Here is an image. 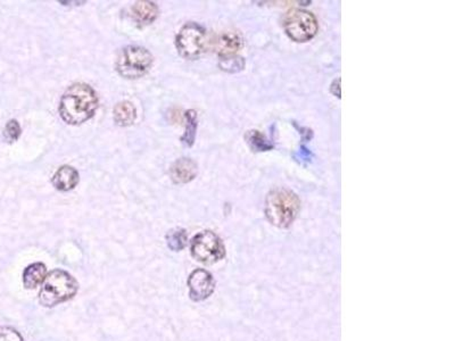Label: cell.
<instances>
[{
    "label": "cell",
    "instance_id": "cell-19",
    "mask_svg": "<svg viewBox=\"0 0 455 341\" xmlns=\"http://www.w3.org/2000/svg\"><path fill=\"white\" fill-rule=\"evenodd\" d=\"M20 135H21V126L18 124V121H9L4 130V139L9 144H12L14 141L18 140Z\"/></svg>",
    "mask_w": 455,
    "mask_h": 341
},
{
    "label": "cell",
    "instance_id": "cell-12",
    "mask_svg": "<svg viewBox=\"0 0 455 341\" xmlns=\"http://www.w3.org/2000/svg\"><path fill=\"white\" fill-rule=\"evenodd\" d=\"M133 15L139 25H151L158 16V7L151 1H137L133 6Z\"/></svg>",
    "mask_w": 455,
    "mask_h": 341
},
{
    "label": "cell",
    "instance_id": "cell-5",
    "mask_svg": "<svg viewBox=\"0 0 455 341\" xmlns=\"http://www.w3.org/2000/svg\"><path fill=\"white\" fill-rule=\"evenodd\" d=\"M284 27L287 36L295 42L310 41L319 30L315 16L304 9H292L287 13Z\"/></svg>",
    "mask_w": 455,
    "mask_h": 341
},
{
    "label": "cell",
    "instance_id": "cell-9",
    "mask_svg": "<svg viewBox=\"0 0 455 341\" xmlns=\"http://www.w3.org/2000/svg\"><path fill=\"white\" fill-rule=\"evenodd\" d=\"M243 46L244 41L237 31H224L213 41V48L220 57L235 55Z\"/></svg>",
    "mask_w": 455,
    "mask_h": 341
},
{
    "label": "cell",
    "instance_id": "cell-21",
    "mask_svg": "<svg viewBox=\"0 0 455 341\" xmlns=\"http://www.w3.org/2000/svg\"><path fill=\"white\" fill-rule=\"evenodd\" d=\"M294 157H295L296 161H299V162H303V161H305V162H310L311 159H312V155H311L310 150L306 149L305 147H301V149L294 155Z\"/></svg>",
    "mask_w": 455,
    "mask_h": 341
},
{
    "label": "cell",
    "instance_id": "cell-20",
    "mask_svg": "<svg viewBox=\"0 0 455 341\" xmlns=\"http://www.w3.org/2000/svg\"><path fill=\"white\" fill-rule=\"evenodd\" d=\"M0 341H23L22 335L15 329L9 326L0 328Z\"/></svg>",
    "mask_w": 455,
    "mask_h": 341
},
{
    "label": "cell",
    "instance_id": "cell-4",
    "mask_svg": "<svg viewBox=\"0 0 455 341\" xmlns=\"http://www.w3.org/2000/svg\"><path fill=\"white\" fill-rule=\"evenodd\" d=\"M151 64L153 56L147 49L138 46H129L118 56L116 69L123 78L138 79L149 71Z\"/></svg>",
    "mask_w": 455,
    "mask_h": 341
},
{
    "label": "cell",
    "instance_id": "cell-1",
    "mask_svg": "<svg viewBox=\"0 0 455 341\" xmlns=\"http://www.w3.org/2000/svg\"><path fill=\"white\" fill-rule=\"evenodd\" d=\"M98 108L95 90L86 83H76L60 99V117L72 126L82 124L94 116Z\"/></svg>",
    "mask_w": 455,
    "mask_h": 341
},
{
    "label": "cell",
    "instance_id": "cell-13",
    "mask_svg": "<svg viewBox=\"0 0 455 341\" xmlns=\"http://www.w3.org/2000/svg\"><path fill=\"white\" fill-rule=\"evenodd\" d=\"M47 276V269L45 264H31L23 272V284L27 289H34L43 283Z\"/></svg>",
    "mask_w": 455,
    "mask_h": 341
},
{
    "label": "cell",
    "instance_id": "cell-14",
    "mask_svg": "<svg viewBox=\"0 0 455 341\" xmlns=\"http://www.w3.org/2000/svg\"><path fill=\"white\" fill-rule=\"evenodd\" d=\"M137 112L130 102H118L114 108V121L118 126H129L136 121Z\"/></svg>",
    "mask_w": 455,
    "mask_h": 341
},
{
    "label": "cell",
    "instance_id": "cell-7",
    "mask_svg": "<svg viewBox=\"0 0 455 341\" xmlns=\"http://www.w3.org/2000/svg\"><path fill=\"white\" fill-rule=\"evenodd\" d=\"M179 54L187 60H196L206 49V31L202 25L190 22L175 38Z\"/></svg>",
    "mask_w": 455,
    "mask_h": 341
},
{
    "label": "cell",
    "instance_id": "cell-3",
    "mask_svg": "<svg viewBox=\"0 0 455 341\" xmlns=\"http://www.w3.org/2000/svg\"><path fill=\"white\" fill-rule=\"evenodd\" d=\"M79 290L76 279L63 269H54L46 276L41 283L39 302L45 307H55L72 300Z\"/></svg>",
    "mask_w": 455,
    "mask_h": 341
},
{
    "label": "cell",
    "instance_id": "cell-8",
    "mask_svg": "<svg viewBox=\"0 0 455 341\" xmlns=\"http://www.w3.org/2000/svg\"><path fill=\"white\" fill-rule=\"evenodd\" d=\"M189 296L193 302L208 300L215 289V281L211 273L206 269H197L188 278Z\"/></svg>",
    "mask_w": 455,
    "mask_h": 341
},
{
    "label": "cell",
    "instance_id": "cell-16",
    "mask_svg": "<svg viewBox=\"0 0 455 341\" xmlns=\"http://www.w3.org/2000/svg\"><path fill=\"white\" fill-rule=\"evenodd\" d=\"M166 243L173 252H180L187 246L188 236L187 232L184 229H172L166 234Z\"/></svg>",
    "mask_w": 455,
    "mask_h": 341
},
{
    "label": "cell",
    "instance_id": "cell-2",
    "mask_svg": "<svg viewBox=\"0 0 455 341\" xmlns=\"http://www.w3.org/2000/svg\"><path fill=\"white\" fill-rule=\"evenodd\" d=\"M301 210V201L295 192L288 189H275L266 199V219L276 227L286 229L295 221Z\"/></svg>",
    "mask_w": 455,
    "mask_h": 341
},
{
    "label": "cell",
    "instance_id": "cell-18",
    "mask_svg": "<svg viewBox=\"0 0 455 341\" xmlns=\"http://www.w3.org/2000/svg\"><path fill=\"white\" fill-rule=\"evenodd\" d=\"M219 66L224 72H240L241 69H244L245 60H243V57L236 56V55L220 57Z\"/></svg>",
    "mask_w": 455,
    "mask_h": 341
},
{
    "label": "cell",
    "instance_id": "cell-15",
    "mask_svg": "<svg viewBox=\"0 0 455 341\" xmlns=\"http://www.w3.org/2000/svg\"><path fill=\"white\" fill-rule=\"evenodd\" d=\"M245 139H246L248 146L250 147V149L253 150V152H257V153L268 152V150H271L273 148V145L266 139V135L257 131V130L248 131L245 135Z\"/></svg>",
    "mask_w": 455,
    "mask_h": 341
},
{
    "label": "cell",
    "instance_id": "cell-11",
    "mask_svg": "<svg viewBox=\"0 0 455 341\" xmlns=\"http://www.w3.org/2000/svg\"><path fill=\"white\" fill-rule=\"evenodd\" d=\"M53 186L60 192H69L76 188L79 183V173L76 168L71 166H62L54 174L52 180Z\"/></svg>",
    "mask_w": 455,
    "mask_h": 341
},
{
    "label": "cell",
    "instance_id": "cell-6",
    "mask_svg": "<svg viewBox=\"0 0 455 341\" xmlns=\"http://www.w3.org/2000/svg\"><path fill=\"white\" fill-rule=\"evenodd\" d=\"M190 252L195 260L208 265L217 263L226 256V248L222 240L210 230L202 231L193 236Z\"/></svg>",
    "mask_w": 455,
    "mask_h": 341
},
{
    "label": "cell",
    "instance_id": "cell-17",
    "mask_svg": "<svg viewBox=\"0 0 455 341\" xmlns=\"http://www.w3.org/2000/svg\"><path fill=\"white\" fill-rule=\"evenodd\" d=\"M186 116V132L184 135L181 137V142L184 146L191 147L195 142V137H196L197 130V113L193 109L186 112L184 114Z\"/></svg>",
    "mask_w": 455,
    "mask_h": 341
},
{
    "label": "cell",
    "instance_id": "cell-10",
    "mask_svg": "<svg viewBox=\"0 0 455 341\" xmlns=\"http://www.w3.org/2000/svg\"><path fill=\"white\" fill-rule=\"evenodd\" d=\"M197 175V164L193 159H181L173 163L170 168V177L172 181L181 185L193 181Z\"/></svg>",
    "mask_w": 455,
    "mask_h": 341
}]
</instances>
